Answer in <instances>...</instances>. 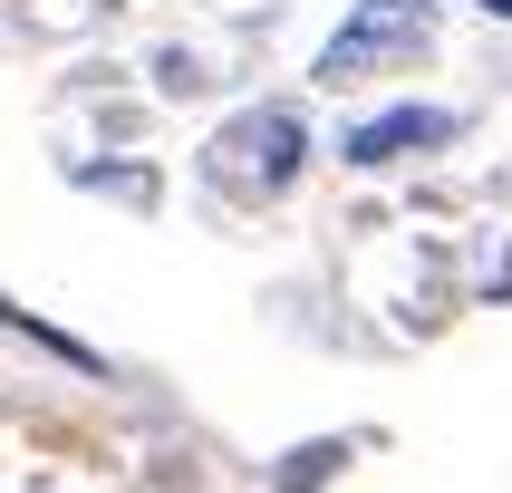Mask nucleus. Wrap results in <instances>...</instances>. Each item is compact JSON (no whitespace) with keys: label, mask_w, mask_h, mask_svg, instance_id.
<instances>
[{"label":"nucleus","mask_w":512,"mask_h":493,"mask_svg":"<svg viewBox=\"0 0 512 493\" xmlns=\"http://www.w3.org/2000/svg\"><path fill=\"white\" fill-rule=\"evenodd\" d=\"M300 165H310V116L300 107H242V116L213 126V145H203V174H213L223 194H242V203L290 194Z\"/></svg>","instance_id":"1"},{"label":"nucleus","mask_w":512,"mask_h":493,"mask_svg":"<svg viewBox=\"0 0 512 493\" xmlns=\"http://www.w3.org/2000/svg\"><path fill=\"white\" fill-rule=\"evenodd\" d=\"M435 49V0H358L339 29H329V49H319L310 78L319 87H358L377 68H406V58Z\"/></svg>","instance_id":"2"},{"label":"nucleus","mask_w":512,"mask_h":493,"mask_svg":"<svg viewBox=\"0 0 512 493\" xmlns=\"http://www.w3.org/2000/svg\"><path fill=\"white\" fill-rule=\"evenodd\" d=\"M435 145H455V116L445 107H377L339 136V165L377 174V165H406V155H435Z\"/></svg>","instance_id":"3"},{"label":"nucleus","mask_w":512,"mask_h":493,"mask_svg":"<svg viewBox=\"0 0 512 493\" xmlns=\"http://www.w3.org/2000/svg\"><path fill=\"white\" fill-rule=\"evenodd\" d=\"M0 329H10V339H29V348H39V358H68V368H78V377H107V358H97V348H87V339H68V329H49V319H39V310H20L10 290H0Z\"/></svg>","instance_id":"4"},{"label":"nucleus","mask_w":512,"mask_h":493,"mask_svg":"<svg viewBox=\"0 0 512 493\" xmlns=\"http://www.w3.org/2000/svg\"><path fill=\"white\" fill-rule=\"evenodd\" d=\"M348 464V435H319V445H300V455H281V484L271 493H329V474Z\"/></svg>","instance_id":"5"},{"label":"nucleus","mask_w":512,"mask_h":493,"mask_svg":"<svg viewBox=\"0 0 512 493\" xmlns=\"http://www.w3.org/2000/svg\"><path fill=\"white\" fill-rule=\"evenodd\" d=\"M155 68H165V87H174V97H194V87H203V78H194V58H184V49H165Z\"/></svg>","instance_id":"6"},{"label":"nucleus","mask_w":512,"mask_h":493,"mask_svg":"<svg viewBox=\"0 0 512 493\" xmlns=\"http://www.w3.org/2000/svg\"><path fill=\"white\" fill-rule=\"evenodd\" d=\"M484 10H493V20H512V0H484Z\"/></svg>","instance_id":"7"}]
</instances>
